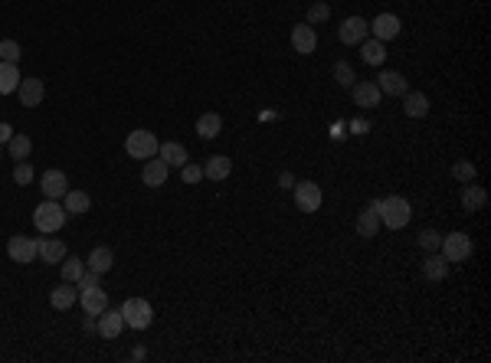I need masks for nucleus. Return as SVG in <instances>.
I'll return each instance as SVG.
<instances>
[{
  "label": "nucleus",
  "instance_id": "2f4dec72",
  "mask_svg": "<svg viewBox=\"0 0 491 363\" xmlns=\"http://www.w3.org/2000/svg\"><path fill=\"white\" fill-rule=\"evenodd\" d=\"M23 49H20L17 39H0V62H20Z\"/></svg>",
  "mask_w": 491,
  "mask_h": 363
},
{
  "label": "nucleus",
  "instance_id": "6ab92c4d",
  "mask_svg": "<svg viewBox=\"0 0 491 363\" xmlns=\"http://www.w3.org/2000/svg\"><path fill=\"white\" fill-rule=\"evenodd\" d=\"M79 291L72 288V282H63V285H56L53 291H49V305L56 308V311H69V308L76 305Z\"/></svg>",
  "mask_w": 491,
  "mask_h": 363
},
{
  "label": "nucleus",
  "instance_id": "9b49d317",
  "mask_svg": "<svg viewBox=\"0 0 491 363\" xmlns=\"http://www.w3.org/2000/svg\"><path fill=\"white\" fill-rule=\"evenodd\" d=\"M314 46H318V33H314L312 23H298L292 29V49L295 53H302V56H312Z\"/></svg>",
  "mask_w": 491,
  "mask_h": 363
},
{
  "label": "nucleus",
  "instance_id": "e433bc0d",
  "mask_svg": "<svg viewBox=\"0 0 491 363\" xmlns=\"http://www.w3.org/2000/svg\"><path fill=\"white\" fill-rule=\"evenodd\" d=\"M439 242H442V236H439L435 230H423V232H419V246H423L426 252H435Z\"/></svg>",
  "mask_w": 491,
  "mask_h": 363
},
{
  "label": "nucleus",
  "instance_id": "f3484780",
  "mask_svg": "<svg viewBox=\"0 0 491 363\" xmlns=\"http://www.w3.org/2000/svg\"><path fill=\"white\" fill-rule=\"evenodd\" d=\"M488 206V190L482 183H465L462 187V210L465 213H478Z\"/></svg>",
  "mask_w": 491,
  "mask_h": 363
},
{
  "label": "nucleus",
  "instance_id": "ea45409f",
  "mask_svg": "<svg viewBox=\"0 0 491 363\" xmlns=\"http://www.w3.org/2000/svg\"><path fill=\"white\" fill-rule=\"evenodd\" d=\"M95 285H102V275H98V272H92V268H85V275L79 278V291H85V288H95Z\"/></svg>",
  "mask_w": 491,
  "mask_h": 363
},
{
  "label": "nucleus",
  "instance_id": "37998d69",
  "mask_svg": "<svg viewBox=\"0 0 491 363\" xmlns=\"http://www.w3.org/2000/svg\"><path fill=\"white\" fill-rule=\"evenodd\" d=\"M331 134H334V138H344V121L334 124V128H331Z\"/></svg>",
  "mask_w": 491,
  "mask_h": 363
},
{
  "label": "nucleus",
  "instance_id": "c85d7f7f",
  "mask_svg": "<svg viewBox=\"0 0 491 363\" xmlns=\"http://www.w3.org/2000/svg\"><path fill=\"white\" fill-rule=\"evenodd\" d=\"M360 59H364L367 66H380V62L387 59V49H383L380 39H364V43H360Z\"/></svg>",
  "mask_w": 491,
  "mask_h": 363
},
{
  "label": "nucleus",
  "instance_id": "58836bf2",
  "mask_svg": "<svg viewBox=\"0 0 491 363\" xmlns=\"http://www.w3.org/2000/svg\"><path fill=\"white\" fill-rule=\"evenodd\" d=\"M334 79H338L340 86H354V69H350V62H338L334 66Z\"/></svg>",
  "mask_w": 491,
  "mask_h": 363
},
{
  "label": "nucleus",
  "instance_id": "2eb2a0df",
  "mask_svg": "<svg viewBox=\"0 0 491 363\" xmlns=\"http://www.w3.org/2000/svg\"><path fill=\"white\" fill-rule=\"evenodd\" d=\"M79 301H82V311H85V315H95V317H98L105 308H108V295H105V288H102V285L79 291Z\"/></svg>",
  "mask_w": 491,
  "mask_h": 363
},
{
  "label": "nucleus",
  "instance_id": "f704fd0d",
  "mask_svg": "<svg viewBox=\"0 0 491 363\" xmlns=\"http://www.w3.org/2000/svg\"><path fill=\"white\" fill-rule=\"evenodd\" d=\"M328 17H331V7L324 4V0H314L312 7H308V23H312V27L314 23H324Z\"/></svg>",
  "mask_w": 491,
  "mask_h": 363
},
{
  "label": "nucleus",
  "instance_id": "cd10ccee",
  "mask_svg": "<svg viewBox=\"0 0 491 363\" xmlns=\"http://www.w3.org/2000/svg\"><path fill=\"white\" fill-rule=\"evenodd\" d=\"M219 131H223V118H219L217 112H207V115H200V118H197V134L203 138V141L217 138Z\"/></svg>",
  "mask_w": 491,
  "mask_h": 363
},
{
  "label": "nucleus",
  "instance_id": "473e14b6",
  "mask_svg": "<svg viewBox=\"0 0 491 363\" xmlns=\"http://www.w3.org/2000/svg\"><path fill=\"white\" fill-rule=\"evenodd\" d=\"M85 275V262L79 258H63V282H79Z\"/></svg>",
  "mask_w": 491,
  "mask_h": 363
},
{
  "label": "nucleus",
  "instance_id": "f8f14e48",
  "mask_svg": "<svg viewBox=\"0 0 491 363\" xmlns=\"http://www.w3.org/2000/svg\"><path fill=\"white\" fill-rule=\"evenodd\" d=\"M7 256L13 258V262H20V265H27V262L37 258V239H30V236H13V239L7 242Z\"/></svg>",
  "mask_w": 491,
  "mask_h": 363
},
{
  "label": "nucleus",
  "instance_id": "0eeeda50",
  "mask_svg": "<svg viewBox=\"0 0 491 363\" xmlns=\"http://www.w3.org/2000/svg\"><path fill=\"white\" fill-rule=\"evenodd\" d=\"M367 33H370V23L364 17H347L338 27V37L344 46H360V43L367 39Z\"/></svg>",
  "mask_w": 491,
  "mask_h": 363
},
{
  "label": "nucleus",
  "instance_id": "393cba45",
  "mask_svg": "<svg viewBox=\"0 0 491 363\" xmlns=\"http://www.w3.org/2000/svg\"><path fill=\"white\" fill-rule=\"evenodd\" d=\"M158 157H161L167 167H184V164H187V151H184V144H177V141H164L161 147H158Z\"/></svg>",
  "mask_w": 491,
  "mask_h": 363
},
{
  "label": "nucleus",
  "instance_id": "f257e3e1",
  "mask_svg": "<svg viewBox=\"0 0 491 363\" xmlns=\"http://www.w3.org/2000/svg\"><path fill=\"white\" fill-rule=\"evenodd\" d=\"M69 213L63 210V203L59 200H43L33 210V226H37L39 232H46V236H53V232L63 230V223H66Z\"/></svg>",
  "mask_w": 491,
  "mask_h": 363
},
{
  "label": "nucleus",
  "instance_id": "4468645a",
  "mask_svg": "<svg viewBox=\"0 0 491 363\" xmlns=\"http://www.w3.org/2000/svg\"><path fill=\"white\" fill-rule=\"evenodd\" d=\"M370 33H374V39H380V43L397 39L400 37V17H393V13H380V17H374V23H370Z\"/></svg>",
  "mask_w": 491,
  "mask_h": 363
},
{
  "label": "nucleus",
  "instance_id": "5701e85b",
  "mask_svg": "<svg viewBox=\"0 0 491 363\" xmlns=\"http://www.w3.org/2000/svg\"><path fill=\"white\" fill-rule=\"evenodd\" d=\"M89 206H92V197H89L85 190H66V197H63V210L72 213V216L89 213Z\"/></svg>",
  "mask_w": 491,
  "mask_h": 363
},
{
  "label": "nucleus",
  "instance_id": "f03ea898",
  "mask_svg": "<svg viewBox=\"0 0 491 363\" xmlns=\"http://www.w3.org/2000/svg\"><path fill=\"white\" fill-rule=\"evenodd\" d=\"M409 220H413L409 200H403V197H383V203H380V223L383 226L403 230V226H409Z\"/></svg>",
  "mask_w": 491,
  "mask_h": 363
},
{
  "label": "nucleus",
  "instance_id": "ddd939ff",
  "mask_svg": "<svg viewBox=\"0 0 491 363\" xmlns=\"http://www.w3.org/2000/svg\"><path fill=\"white\" fill-rule=\"evenodd\" d=\"M39 190H43V197L46 200H63L69 190V180L63 171H46L43 173V183H39Z\"/></svg>",
  "mask_w": 491,
  "mask_h": 363
},
{
  "label": "nucleus",
  "instance_id": "dca6fc26",
  "mask_svg": "<svg viewBox=\"0 0 491 363\" xmlns=\"http://www.w3.org/2000/svg\"><path fill=\"white\" fill-rule=\"evenodd\" d=\"M167 173H170V167L154 154V157H148V164H144L141 180H144V187H164V183H167Z\"/></svg>",
  "mask_w": 491,
  "mask_h": 363
},
{
  "label": "nucleus",
  "instance_id": "1a4fd4ad",
  "mask_svg": "<svg viewBox=\"0 0 491 363\" xmlns=\"http://www.w3.org/2000/svg\"><path fill=\"white\" fill-rule=\"evenodd\" d=\"M350 98H354L357 108H377L383 92L377 88V82H354V86H350Z\"/></svg>",
  "mask_w": 491,
  "mask_h": 363
},
{
  "label": "nucleus",
  "instance_id": "a878e982",
  "mask_svg": "<svg viewBox=\"0 0 491 363\" xmlns=\"http://www.w3.org/2000/svg\"><path fill=\"white\" fill-rule=\"evenodd\" d=\"M20 69L17 62H0V95H10V92H17L20 88Z\"/></svg>",
  "mask_w": 491,
  "mask_h": 363
},
{
  "label": "nucleus",
  "instance_id": "7ed1b4c3",
  "mask_svg": "<svg viewBox=\"0 0 491 363\" xmlns=\"http://www.w3.org/2000/svg\"><path fill=\"white\" fill-rule=\"evenodd\" d=\"M158 138H154L148 128H138V131H132L128 138H125V151H128V157L132 161H148V157H154L158 154Z\"/></svg>",
  "mask_w": 491,
  "mask_h": 363
},
{
  "label": "nucleus",
  "instance_id": "423d86ee",
  "mask_svg": "<svg viewBox=\"0 0 491 363\" xmlns=\"http://www.w3.org/2000/svg\"><path fill=\"white\" fill-rule=\"evenodd\" d=\"M321 187L314 180H305V183H295V206L302 213H318L321 210Z\"/></svg>",
  "mask_w": 491,
  "mask_h": 363
},
{
  "label": "nucleus",
  "instance_id": "6e6552de",
  "mask_svg": "<svg viewBox=\"0 0 491 363\" xmlns=\"http://www.w3.org/2000/svg\"><path fill=\"white\" fill-rule=\"evenodd\" d=\"M95 331H98L105 341H115V337L125 331V315H122V308H105L102 315H98V321H95Z\"/></svg>",
  "mask_w": 491,
  "mask_h": 363
},
{
  "label": "nucleus",
  "instance_id": "c756f323",
  "mask_svg": "<svg viewBox=\"0 0 491 363\" xmlns=\"http://www.w3.org/2000/svg\"><path fill=\"white\" fill-rule=\"evenodd\" d=\"M380 230V213H374L367 206V210H360L357 216V236H364V239H374Z\"/></svg>",
  "mask_w": 491,
  "mask_h": 363
},
{
  "label": "nucleus",
  "instance_id": "79ce46f5",
  "mask_svg": "<svg viewBox=\"0 0 491 363\" xmlns=\"http://www.w3.org/2000/svg\"><path fill=\"white\" fill-rule=\"evenodd\" d=\"M279 187H282V190L295 187V177H292V173H282V177H279Z\"/></svg>",
  "mask_w": 491,
  "mask_h": 363
},
{
  "label": "nucleus",
  "instance_id": "412c9836",
  "mask_svg": "<svg viewBox=\"0 0 491 363\" xmlns=\"http://www.w3.org/2000/svg\"><path fill=\"white\" fill-rule=\"evenodd\" d=\"M115 265V256L108 246H98L89 252V258H85V268H92V272H98V275H105V272H112Z\"/></svg>",
  "mask_w": 491,
  "mask_h": 363
},
{
  "label": "nucleus",
  "instance_id": "20e7f679",
  "mask_svg": "<svg viewBox=\"0 0 491 363\" xmlns=\"http://www.w3.org/2000/svg\"><path fill=\"white\" fill-rule=\"evenodd\" d=\"M122 315H125V324L132 327V331H148L154 321V308L144 298H128L122 305Z\"/></svg>",
  "mask_w": 491,
  "mask_h": 363
},
{
  "label": "nucleus",
  "instance_id": "4be33fe9",
  "mask_svg": "<svg viewBox=\"0 0 491 363\" xmlns=\"http://www.w3.org/2000/svg\"><path fill=\"white\" fill-rule=\"evenodd\" d=\"M37 256L43 258V262H63L66 258V242H59V239H37Z\"/></svg>",
  "mask_w": 491,
  "mask_h": 363
},
{
  "label": "nucleus",
  "instance_id": "39448f33",
  "mask_svg": "<svg viewBox=\"0 0 491 363\" xmlns=\"http://www.w3.org/2000/svg\"><path fill=\"white\" fill-rule=\"evenodd\" d=\"M439 249H442L445 262H465V258L472 256V236L468 232H449L439 242Z\"/></svg>",
  "mask_w": 491,
  "mask_h": 363
},
{
  "label": "nucleus",
  "instance_id": "a211bd4d",
  "mask_svg": "<svg viewBox=\"0 0 491 363\" xmlns=\"http://www.w3.org/2000/svg\"><path fill=\"white\" fill-rule=\"evenodd\" d=\"M229 173H233V161H229L227 154H213L207 164H203V177H210V180H227Z\"/></svg>",
  "mask_w": 491,
  "mask_h": 363
},
{
  "label": "nucleus",
  "instance_id": "bb28decb",
  "mask_svg": "<svg viewBox=\"0 0 491 363\" xmlns=\"http://www.w3.org/2000/svg\"><path fill=\"white\" fill-rule=\"evenodd\" d=\"M403 112H407L409 118H426L429 115V98H426L423 92H407V95H403Z\"/></svg>",
  "mask_w": 491,
  "mask_h": 363
},
{
  "label": "nucleus",
  "instance_id": "c9c22d12",
  "mask_svg": "<svg viewBox=\"0 0 491 363\" xmlns=\"http://www.w3.org/2000/svg\"><path fill=\"white\" fill-rule=\"evenodd\" d=\"M13 180H17L20 187H27V183H33V167H30L27 161H17V167H13Z\"/></svg>",
  "mask_w": 491,
  "mask_h": 363
},
{
  "label": "nucleus",
  "instance_id": "b1692460",
  "mask_svg": "<svg viewBox=\"0 0 491 363\" xmlns=\"http://www.w3.org/2000/svg\"><path fill=\"white\" fill-rule=\"evenodd\" d=\"M423 275L429 278V282H442V278L449 275V262H445L442 252H433V256H426V262H423Z\"/></svg>",
  "mask_w": 491,
  "mask_h": 363
},
{
  "label": "nucleus",
  "instance_id": "4c0bfd02",
  "mask_svg": "<svg viewBox=\"0 0 491 363\" xmlns=\"http://www.w3.org/2000/svg\"><path fill=\"white\" fill-rule=\"evenodd\" d=\"M180 177H184V183H200L203 180V167H197V164H184V167H180Z\"/></svg>",
  "mask_w": 491,
  "mask_h": 363
},
{
  "label": "nucleus",
  "instance_id": "7c9ffc66",
  "mask_svg": "<svg viewBox=\"0 0 491 363\" xmlns=\"http://www.w3.org/2000/svg\"><path fill=\"white\" fill-rule=\"evenodd\" d=\"M7 151H10L13 161H27L30 151H33V141H30L27 134H13V138L7 141Z\"/></svg>",
  "mask_w": 491,
  "mask_h": 363
},
{
  "label": "nucleus",
  "instance_id": "72a5a7b5",
  "mask_svg": "<svg viewBox=\"0 0 491 363\" xmlns=\"http://www.w3.org/2000/svg\"><path fill=\"white\" fill-rule=\"evenodd\" d=\"M475 173H478V171H475V164H472V161L452 164V177H455L459 183H472V180H475Z\"/></svg>",
  "mask_w": 491,
  "mask_h": 363
},
{
  "label": "nucleus",
  "instance_id": "a19ab883",
  "mask_svg": "<svg viewBox=\"0 0 491 363\" xmlns=\"http://www.w3.org/2000/svg\"><path fill=\"white\" fill-rule=\"evenodd\" d=\"M10 138H13V128H10L7 121H0V144H7Z\"/></svg>",
  "mask_w": 491,
  "mask_h": 363
},
{
  "label": "nucleus",
  "instance_id": "9d476101",
  "mask_svg": "<svg viewBox=\"0 0 491 363\" xmlns=\"http://www.w3.org/2000/svg\"><path fill=\"white\" fill-rule=\"evenodd\" d=\"M20 105H27V108H37L39 102H43V95H46V86H43V79H20Z\"/></svg>",
  "mask_w": 491,
  "mask_h": 363
},
{
  "label": "nucleus",
  "instance_id": "aec40b11",
  "mask_svg": "<svg viewBox=\"0 0 491 363\" xmlns=\"http://www.w3.org/2000/svg\"><path fill=\"white\" fill-rule=\"evenodd\" d=\"M377 88L383 92V95H407V92H409L407 79L400 76V72H380V76H377Z\"/></svg>",
  "mask_w": 491,
  "mask_h": 363
}]
</instances>
